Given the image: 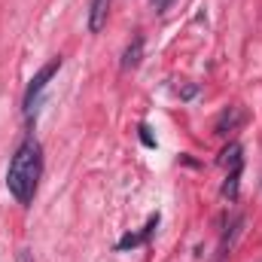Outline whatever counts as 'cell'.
<instances>
[{"label": "cell", "mask_w": 262, "mask_h": 262, "mask_svg": "<svg viewBox=\"0 0 262 262\" xmlns=\"http://www.w3.org/2000/svg\"><path fill=\"white\" fill-rule=\"evenodd\" d=\"M156 226H159V213H152V216L146 220L143 232H137V235H125V238H122V241H119L116 247H119V250H128V247H137V244H143V241H146V238H149V235L156 232Z\"/></svg>", "instance_id": "5b68a950"}, {"label": "cell", "mask_w": 262, "mask_h": 262, "mask_svg": "<svg viewBox=\"0 0 262 262\" xmlns=\"http://www.w3.org/2000/svg\"><path fill=\"white\" fill-rule=\"evenodd\" d=\"M107 12H110V0H92L89 3V31L98 34L107 25Z\"/></svg>", "instance_id": "277c9868"}, {"label": "cell", "mask_w": 262, "mask_h": 262, "mask_svg": "<svg viewBox=\"0 0 262 262\" xmlns=\"http://www.w3.org/2000/svg\"><path fill=\"white\" fill-rule=\"evenodd\" d=\"M40 177H43V146L34 137H25L6 168V189L18 204H31L37 195Z\"/></svg>", "instance_id": "6da1fadb"}, {"label": "cell", "mask_w": 262, "mask_h": 262, "mask_svg": "<svg viewBox=\"0 0 262 262\" xmlns=\"http://www.w3.org/2000/svg\"><path fill=\"white\" fill-rule=\"evenodd\" d=\"M140 140H143L146 146H156V140H152V134H149V128H146V125H140Z\"/></svg>", "instance_id": "8fae6325"}, {"label": "cell", "mask_w": 262, "mask_h": 262, "mask_svg": "<svg viewBox=\"0 0 262 262\" xmlns=\"http://www.w3.org/2000/svg\"><path fill=\"white\" fill-rule=\"evenodd\" d=\"M149 6H152V12H156V15H162V12L171 6V0H149Z\"/></svg>", "instance_id": "30bf717a"}, {"label": "cell", "mask_w": 262, "mask_h": 262, "mask_svg": "<svg viewBox=\"0 0 262 262\" xmlns=\"http://www.w3.org/2000/svg\"><path fill=\"white\" fill-rule=\"evenodd\" d=\"M244 119H247V110H244L241 104H235V107H226V110L216 116V122H213V134L226 137L229 131H235L238 125H244Z\"/></svg>", "instance_id": "3957f363"}, {"label": "cell", "mask_w": 262, "mask_h": 262, "mask_svg": "<svg viewBox=\"0 0 262 262\" xmlns=\"http://www.w3.org/2000/svg\"><path fill=\"white\" fill-rule=\"evenodd\" d=\"M220 165L223 168H238V165H244V156H241V143H229L223 152H220Z\"/></svg>", "instance_id": "52a82bcc"}, {"label": "cell", "mask_w": 262, "mask_h": 262, "mask_svg": "<svg viewBox=\"0 0 262 262\" xmlns=\"http://www.w3.org/2000/svg\"><path fill=\"white\" fill-rule=\"evenodd\" d=\"M241 168H244V165H238V168H229V177H226V183H223V195L229 198V201H235V198H238V183H241Z\"/></svg>", "instance_id": "ba28073f"}, {"label": "cell", "mask_w": 262, "mask_h": 262, "mask_svg": "<svg viewBox=\"0 0 262 262\" xmlns=\"http://www.w3.org/2000/svg\"><path fill=\"white\" fill-rule=\"evenodd\" d=\"M18 262H34V259H31V253H28V250H18Z\"/></svg>", "instance_id": "7c38bea8"}, {"label": "cell", "mask_w": 262, "mask_h": 262, "mask_svg": "<svg viewBox=\"0 0 262 262\" xmlns=\"http://www.w3.org/2000/svg\"><path fill=\"white\" fill-rule=\"evenodd\" d=\"M140 55H143V37H134L128 43V49L122 52V70H134L140 64Z\"/></svg>", "instance_id": "8992f818"}, {"label": "cell", "mask_w": 262, "mask_h": 262, "mask_svg": "<svg viewBox=\"0 0 262 262\" xmlns=\"http://www.w3.org/2000/svg\"><path fill=\"white\" fill-rule=\"evenodd\" d=\"M241 226H244V216H241V213H235V216H232V226H229V229H226V235H223V253H229V250H232V244H235V238H238Z\"/></svg>", "instance_id": "9c48e42d"}, {"label": "cell", "mask_w": 262, "mask_h": 262, "mask_svg": "<svg viewBox=\"0 0 262 262\" xmlns=\"http://www.w3.org/2000/svg\"><path fill=\"white\" fill-rule=\"evenodd\" d=\"M58 70H61V55L49 58L46 64L37 70V76L28 82V89H25V104H21V107H25V113H28V119L34 116V110H37V104H40V95H43V89L49 85V79H52Z\"/></svg>", "instance_id": "7a4b0ae2"}]
</instances>
